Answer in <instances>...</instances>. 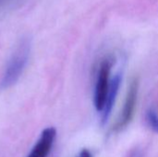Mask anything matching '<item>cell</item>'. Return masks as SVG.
<instances>
[{
	"label": "cell",
	"instance_id": "8",
	"mask_svg": "<svg viewBox=\"0 0 158 157\" xmlns=\"http://www.w3.org/2000/svg\"><path fill=\"white\" fill-rule=\"evenodd\" d=\"M76 157H93V155L88 149H82L81 151H80V153Z\"/></svg>",
	"mask_w": 158,
	"mask_h": 157
},
{
	"label": "cell",
	"instance_id": "4",
	"mask_svg": "<svg viewBox=\"0 0 158 157\" xmlns=\"http://www.w3.org/2000/svg\"><path fill=\"white\" fill-rule=\"evenodd\" d=\"M56 137V130L53 127L44 129L38 141L27 157H47L52 151Z\"/></svg>",
	"mask_w": 158,
	"mask_h": 157
},
{
	"label": "cell",
	"instance_id": "5",
	"mask_svg": "<svg viewBox=\"0 0 158 157\" xmlns=\"http://www.w3.org/2000/svg\"><path fill=\"white\" fill-rule=\"evenodd\" d=\"M121 81H122V74H120V73H117L115 75V77L112 78L110 87H109V90H108V93H107V95H106V98L105 101L104 108L101 112L102 125L106 124V122L108 121V118H109V117L112 113L113 107L115 105L117 96L119 92Z\"/></svg>",
	"mask_w": 158,
	"mask_h": 157
},
{
	"label": "cell",
	"instance_id": "3",
	"mask_svg": "<svg viewBox=\"0 0 158 157\" xmlns=\"http://www.w3.org/2000/svg\"><path fill=\"white\" fill-rule=\"evenodd\" d=\"M139 87L140 82L138 78H134L130 84V87L127 92V95L124 101L123 108L120 112V115L114 125L113 131L114 132H120L124 129H126L130 123L131 122L134 114L135 109L137 105L138 101V95H139Z\"/></svg>",
	"mask_w": 158,
	"mask_h": 157
},
{
	"label": "cell",
	"instance_id": "2",
	"mask_svg": "<svg viewBox=\"0 0 158 157\" xmlns=\"http://www.w3.org/2000/svg\"><path fill=\"white\" fill-rule=\"evenodd\" d=\"M114 65V58L111 56H106L101 59L94 83V104L97 112H102L105 101L111 83V72Z\"/></svg>",
	"mask_w": 158,
	"mask_h": 157
},
{
	"label": "cell",
	"instance_id": "1",
	"mask_svg": "<svg viewBox=\"0 0 158 157\" xmlns=\"http://www.w3.org/2000/svg\"><path fill=\"white\" fill-rule=\"evenodd\" d=\"M31 43L28 39H23L12 53L1 80V87L6 89L15 84L20 78L29 59Z\"/></svg>",
	"mask_w": 158,
	"mask_h": 157
},
{
	"label": "cell",
	"instance_id": "6",
	"mask_svg": "<svg viewBox=\"0 0 158 157\" xmlns=\"http://www.w3.org/2000/svg\"><path fill=\"white\" fill-rule=\"evenodd\" d=\"M145 122L147 127L155 133L158 134V112L153 107L145 113Z\"/></svg>",
	"mask_w": 158,
	"mask_h": 157
},
{
	"label": "cell",
	"instance_id": "7",
	"mask_svg": "<svg viewBox=\"0 0 158 157\" xmlns=\"http://www.w3.org/2000/svg\"><path fill=\"white\" fill-rule=\"evenodd\" d=\"M128 157H144V155H143V152L140 148H135L130 152Z\"/></svg>",
	"mask_w": 158,
	"mask_h": 157
}]
</instances>
